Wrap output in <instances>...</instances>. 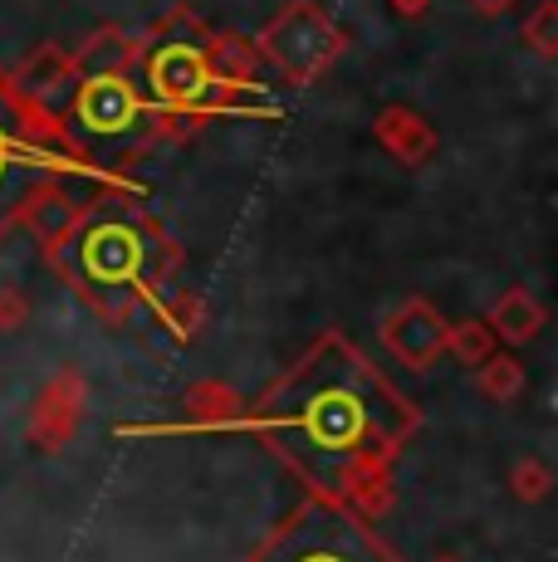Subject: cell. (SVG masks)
<instances>
[{
    "label": "cell",
    "mask_w": 558,
    "mask_h": 562,
    "mask_svg": "<svg viewBox=\"0 0 558 562\" xmlns=\"http://www.w3.org/2000/svg\"><path fill=\"white\" fill-rule=\"evenodd\" d=\"M260 430L314 480L343 484L402 436L406 411L362 358H353L343 342H324L270 392L260 406Z\"/></svg>",
    "instance_id": "6da1fadb"
},
{
    "label": "cell",
    "mask_w": 558,
    "mask_h": 562,
    "mask_svg": "<svg viewBox=\"0 0 558 562\" xmlns=\"http://www.w3.org/2000/svg\"><path fill=\"white\" fill-rule=\"evenodd\" d=\"M59 259L74 284L103 313H123L153 284L157 265H163V240H157L153 225L137 211H127L123 201H103L69 231Z\"/></svg>",
    "instance_id": "7a4b0ae2"
},
{
    "label": "cell",
    "mask_w": 558,
    "mask_h": 562,
    "mask_svg": "<svg viewBox=\"0 0 558 562\" xmlns=\"http://www.w3.org/2000/svg\"><path fill=\"white\" fill-rule=\"evenodd\" d=\"M153 108L123 69L83 74L69 99V127L83 147H123L147 127Z\"/></svg>",
    "instance_id": "3957f363"
},
{
    "label": "cell",
    "mask_w": 558,
    "mask_h": 562,
    "mask_svg": "<svg viewBox=\"0 0 558 562\" xmlns=\"http://www.w3.org/2000/svg\"><path fill=\"white\" fill-rule=\"evenodd\" d=\"M255 562H392V558L382 553L378 538L362 524L319 504V509L299 514Z\"/></svg>",
    "instance_id": "277c9868"
},
{
    "label": "cell",
    "mask_w": 558,
    "mask_h": 562,
    "mask_svg": "<svg viewBox=\"0 0 558 562\" xmlns=\"http://www.w3.org/2000/svg\"><path fill=\"white\" fill-rule=\"evenodd\" d=\"M147 83H153L157 103L181 108V113H221L225 108V83L211 64V54L197 45H163L147 59Z\"/></svg>",
    "instance_id": "5b68a950"
},
{
    "label": "cell",
    "mask_w": 558,
    "mask_h": 562,
    "mask_svg": "<svg viewBox=\"0 0 558 562\" xmlns=\"http://www.w3.org/2000/svg\"><path fill=\"white\" fill-rule=\"evenodd\" d=\"M265 54L289 74V79H314L338 49V30L319 15L314 5H294L289 15H279L260 35Z\"/></svg>",
    "instance_id": "8992f818"
},
{
    "label": "cell",
    "mask_w": 558,
    "mask_h": 562,
    "mask_svg": "<svg viewBox=\"0 0 558 562\" xmlns=\"http://www.w3.org/2000/svg\"><path fill=\"white\" fill-rule=\"evenodd\" d=\"M49 161L35 143L25 137V117L10 103V93L0 89V221L20 205V196L30 191V181L45 171Z\"/></svg>",
    "instance_id": "52a82bcc"
},
{
    "label": "cell",
    "mask_w": 558,
    "mask_h": 562,
    "mask_svg": "<svg viewBox=\"0 0 558 562\" xmlns=\"http://www.w3.org/2000/svg\"><path fill=\"white\" fill-rule=\"evenodd\" d=\"M549 25H554V0H544V5L534 10V20H529V40H534V45H539V49H554Z\"/></svg>",
    "instance_id": "ba28073f"
},
{
    "label": "cell",
    "mask_w": 558,
    "mask_h": 562,
    "mask_svg": "<svg viewBox=\"0 0 558 562\" xmlns=\"http://www.w3.org/2000/svg\"><path fill=\"white\" fill-rule=\"evenodd\" d=\"M392 5H397V10H402V15H422V10H426V5H432V0H392Z\"/></svg>",
    "instance_id": "9c48e42d"
},
{
    "label": "cell",
    "mask_w": 558,
    "mask_h": 562,
    "mask_svg": "<svg viewBox=\"0 0 558 562\" xmlns=\"http://www.w3.org/2000/svg\"><path fill=\"white\" fill-rule=\"evenodd\" d=\"M476 10H486V15H495V10H504V5H514V0H470Z\"/></svg>",
    "instance_id": "30bf717a"
}]
</instances>
